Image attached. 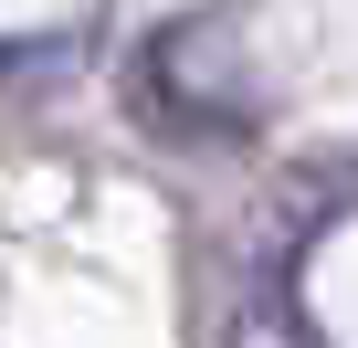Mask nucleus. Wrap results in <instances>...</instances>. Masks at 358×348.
Instances as JSON below:
<instances>
[{
	"label": "nucleus",
	"mask_w": 358,
	"mask_h": 348,
	"mask_svg": "<svg viewBox=\"0 0 358 348\" xmlns=\"http://www.w3.org/2000/svg\"><path fill=\"white\" fill-rule=\"evenodd\" d=\"M232 348H316V327H306V316H295V306H285V295L264 285V295H253V306L232 316Z\"/></svg>",
	"instance_id": "f257e3e1"
}]
</instances>
